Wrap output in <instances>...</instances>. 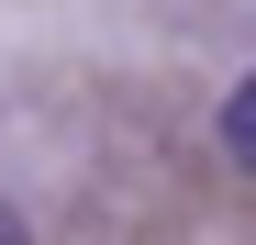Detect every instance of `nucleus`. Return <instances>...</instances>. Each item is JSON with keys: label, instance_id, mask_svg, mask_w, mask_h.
<instances>
[{"label": "nucleus", "instance_id": "1", "mask_svg": "<svg viewBox=\"0 0 256 245\" xmlns=\"http://www.w3.org/2000/svg\"><path fill=\"white\" fill-rule=\"evenodd\" d=\"M223 145H234V156H245V168H256V78H245V90L223 100Z\"/></svg>", "mask_w": 256, "mask_h": 245}, {"label": "nucleus", "instance_id": "2", "mask_svg": "<svg viewBox=\"0 0 256 245\" xmlns=\"http://www.w3.org/2000/svg\"><path fill=\"white\" fill-rule=\"evenodd\" d=\"M0 245H34V223H22V212H12V200H0Z\"/></svg>", "mask_w": 256, "mask_h": 245}]
</instances>
